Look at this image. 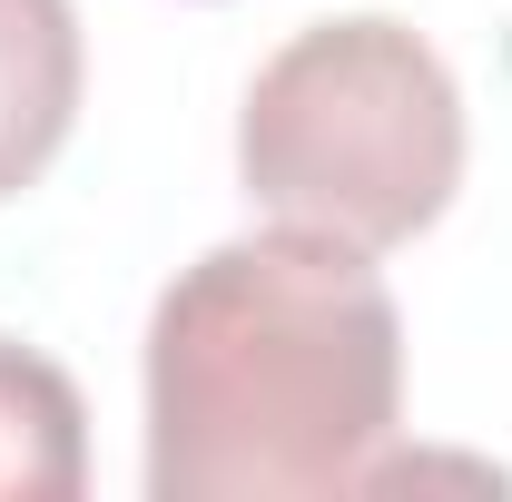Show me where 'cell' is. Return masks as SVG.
I'll use <instances>...</instances> for the list:
<instances>
[{
    "label": "cell",
    "instance_id": "6da1fadb",
    "mask_svg": "<svg viewBox=\"0 0 512 502\" xmlns=\"http://www.w3.org/2000/svg\"><path fill=\"white\" fill-rule=\"evenodd\" d=\"M404 424V315L375 247L325 227L227 237L148 315V493L335 502L375 493Z\"/></svg>",
    "mask_w": 512,
    "mask_h": 502
},
{
    "label": "cell",
    "instance_id": "7a4b0ae2",
    "mask_svg": "<svg viewBox=\"0 0 512 502\" xmlns=\"http://www.w3.org/2000/svg\"><path fill=\"white\" fill-rule=\"evenodd\" d=\"M237 188L355 247H414L463 188V89L414 20L345 10L296 30L247 79Z\"/></svg>",
    "mask_w": 512,
    "mask_h": 502
},
{
    "label": "cell",
    "instance_id": "3957f363",
    "mask_svg": "<svg viewBox=\"0 0 512 502\" xmlns=\"http://www.w3.org/2000/svg\"><path fill=\"white\" fill-rule=\"evenodd\" d=\"M89 50L69 0H0V207L50 178V158L79 128Z\"/></svg>",
    "mask_w": 512,
    "mask_h": 502
},
{
    "label": "cell",
    "instance_id": "277c9868",
    "mask_svg": "<svg viewBox=\"0 0 512 502\" xmlns=\"http://www.w3.org/2000/svg\"><path fill=\"white\" fill-rule=\"evenodd\" d=\"M89 483V414L79 384L0 335V502H69Z\"/></svg>",
    "mask_w": 512,
    "mask_h": 502
}]
</instances>
